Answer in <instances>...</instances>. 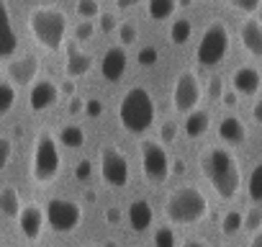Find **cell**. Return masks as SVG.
Wrapping results in <instances>:
<instances>
[{"mask_svg":"<svg viewBox=\"0 0 262 247\" xmlns=\"http://www.w3.org/2000/svg\"><path fill=\"white\" fill-rule=\"evenodd\" d=\"M201 173L213 188V193L224 201H231L242 188V173L236 165V157L226 147H208L201 155Z\"/></svg>","mask_w":262,"mask_h":247,"instance_id":"1","label":"cell"},{"mask_svg":"<svg viewBox=\"0 0 262 247\" xmlns=\"http://www.w3.org/2000/svg\"><path fill=\"white\" fill-rule=\"evenodd\" d=\"M155 116H157V108H155V98L147 88L142 85H134L128 88L123 95H121V103H118V118H121V127L128 132V134H147L155 123Z\"/></svg>","mask_w":262,"mask_h":247,"instance_id":"2","label":"cell"},{"mask_svg":"<svg viewBox=\"0 0 262 247\" xmlns=\"http://www.w3.org/2000/svg\"><path fill=\"white\" fill-rule=\"evenodd\" d=\"M29 29L39 47L47 52H59L67 42V13L57 6H36L29 13Z\"/></svg>","mask_w":262,"mask_h":247,"instance_id":"3","label":"cell"},{"mask_svg":"<svg viewBox=\"0 0 262 247\" xmlns=\"http://www.w3.org/2000/svg\"><path fill=\"white\" fill-rule=\"evenodd\" d=\"M165 214L172 224L188 227V224H198L201 219H206L208 214V198L203 196V191H198L195 186H183L175 188L167 201H165Z\"/></svg>","mask_w":262,"mask_h":247,"instance_id":"4","label":"cell"},{"mask_svg":"<svg viewBox=\"0 0 262 247\" xmlns=\"http://www.w3.org/2000/svg\"><path fill=\"white\" fill-rule=\"evenodd\" d=\"M62 170V155H59V145L54 139L52 132H39L36 142H34V157H31V178L39 186L52 183Z\"/></svg>","mask_w":262,"mask_h":247,"instance_id":"5","label":"cell"},{"mask_svg":"<svg viewBox=\"0 0 262 247\" xmlns=\"http://www.w3.org/2000/svg\"><path fill=\"white\" fill-rule=\"evenodd\" d=\"M229 47H231V34H229L226 24L213 21L203 31V36L195 47V59H198L201 67H216L229 54Z\"/></svg>","mask_w":262,"mask_h":247,"instance_id":"6","label":"cell"},{"mask_svg":"<svg viewBox=\"0 0 262 247\" xmlns=\"http://www.w3.org/2000/svg\"><path fill=\"white\" fill-rule=\"evenodd\" d=\"M139 157H142V170L149 180L155 183H165L172 173V160L165 150V145L160 139H144L139 147Z\"/></svg>","mask_w":262,"mask_h":247,"instance_id":"7","label":"cell"},{"mask_svg":"<svg viewBox=\"0 0 262 247\" xmlns=\"http://www.w3.org/2000/svg\"><path fill=\"white\" fill-rule=\"evenodd\" d=\"M44 211H47V224L57 234H70L82 221V206L70 198H49Z\"/></svg>","mask_w":262,"mask_h":247,"instance_id":"8","label":"cell"},{"mask_svg":"<svg viewBox=\"0 0 262 247\" xmlns=\"http://www.w3.org/2000/svg\"><path fill=\"white\" fill-rule=\"evenodd\" d=\"M201 103V80L193 70H183L172 85V108L183 116L195 111Z\"/></svg>","mask_w":262,"mask_h":247,"instance_id":"9","label":"cell"},{"mask_svg":"<svg viewBox=\"0 0 262 247\" xmlns=\"http://www.w3.org/2000/svg\"><path fill=\"white\" fill-rule=\"evenodd\" d=\"M100 178L113 188H123L131 178L128 160L116 145H105L100 150Z\"/></svg>","mask_w":262,"mask_h":247,"instance_id":"10","label":"cell"},{"mask_svg":"<svg viewBox=\"0 0 262 247\" xmlns=\"http://www.w3.org/2000/svg\"><path fill=\"white\" fill-rule=\"evenodd\" d=\"M39 65H41V62H39L36 54H21V57H16V59L8 62V67H6L8 80H11L13 85H18V88L34 85V83H36V75H39Z\"/></svg>","mask_w":262,"mask_h":247,"instance_id":"11","label":"cell"},{"mask_svg":"<svg viewBox=\"0 0 262 247\" xmlns=\"http://www.w3.org/2000/svg\"><path fill=\"white\" fill-rule=\"evenodd\" d=\"M59 95H62V90H59V85H57L54 80H49V77L36 80V83L31 85V90H29V108H31L34 113L49 111V108L59 100Z\"/></svg>","mask_w":262,"mask_h":247,"instance_id":"12","label":"cell"},{"mask_svg":"<svg viewBox=\"0 0 262 247\" xmlns=\"http://www.w3.org/2000/svg\"><path fill=\"white\" fill-rule=\"evenodd\" d=\"M16 219H18L21 234H24L29 242H36V239L41 237L44 227H47V211H44V206H39V203H26Z\"/></svg>","mask_w":262,"mask_h":247,"instance_id":"13","label":"cell"},{"mask_svg":"<svg viewBox=\"0 0 262 247\" xmlns=\"http://www.w3.org/2000/svg\"><path fill=\"white\" fill-rule=\"evenodd\" d=\"M128 67V54H126V47L123 44H116L111 49H105L103 59H100V75L108 80V83H116L123 77Z\"/></svg>","mask_w":262,"mask_h":247,"instance_id":"14","label":"cell"},{"mask_svg":"<svg viewBox=\"0 0 262 247\" xmlns=\"http://www.w3.org/2000/svg\"><path fill=\"white\" fill-rule=\"evenodd\" d=\"M231 88H234L239 95H244V98L257 95L259 88H262V75H259V70L252 67V65H242V67H236L234 75H231Z\"/></svg>","mask_w":262,"mask_h":247,"instance_id":"15","label":"cell"},{"mask_svg":"<svg viewBox=\"0 0 262 247\" xmlns=\"http://www.w3.org/2000/svg\"><path fill=\"white\" fill-rule=\"evenodd\" d=\"M90 70H93V57L82 52L77 42H67V62H64L67 77L77 80V77H85Z\"/></svg>","mask_w":262,"mask_h":247,"instance_id":"16","label":"cell"},{"mask_svg":"<svg viewBox=\"0 0 262 247\" xmlns=\"http://www.w3.org/2000/svg\"><path fill=\"white\" fill-rule=\"evenodd\" d=\"M239 42H242L247 54L262 59V24L257 18H247L239 26Z\"/></svg>","mask_w":262,"mask_h":247,"instance_id":"17","label":"cell"},{"mask_svg":"<svg viewBox=\"0 0 262 247\" xmlns=\"http://www.w3.org/2000/svg\"><path fill=\"white\" fill-rule=\"evenodd\" d=\"M18 49V36L11 24V11L6 0H0V57H13Z\"/></svg>","mask_w":262,"mask_h":247,"instance_id":"18","label":"cell"},{"mask_svg":"<svg viewBox=\"0 0 262 247\" xmlns=\"http://www.w3.org/2000/svg\"><path fill=\"white\" fill-rule=\"evenodd\" d=\"M126 219H128V227L134 232H147L155 221V209L149 206V201L144 198H137L128 203V211H126Z\"/></svg>","mask_w":262,"mask_h":247,"instance_id":"19","label":"cell"},{"mask_svg":"<svg viewBox=\"0 0 262 247\" xmlns=\"http://www.w3.org/2000/svg\"><path fill=\"white\" fill-rule=\"evenodd\" d=\"M219 139L229 147H236V145H244L247 142V127L244 121H239L236 116H224L219 121Z\"/></svg>","mask_w":262,"mask_h":247,"instance_id":"20","label":"cell"},{"mask_svg":"<svg viewBox=\"0 0 262 247\" xmlns=\"http://www.w3.org/2000/svg\"><path fill=\"white\" fill-rule=\"evenodd\" d=\"M208 129H211V113H208L206 108L190 111V113L185 116V121H183V132H185L190 139H198V137L208 134Z\"/></svg>","mask_w":262,"mask_h":247,"instance_id":"21","label":"cell"},{"mask_svg":"<svg viewBox=\"0 0 262 247\" xmlns=\"http://www.w3.org/2000/svg\"><path fill=\"white\" fill-rule=\"evenodd\" d=\"M21 209H24V203H21L18 188H13V186L0 188V214L8 216V219H13V216L21 214Z\"/></svg>","mask_w":262,"mask_h":247,"instance_id":"22","label":"cell"},{"mask_svg":"<svg viewBox=\"0 0 262 247\" xmlns=\"http://www.w3.org/2000/svg\"><path fill=\"white\" fill-rule=\"evenodd\" d=\"M178 11V0H147V16L152 21H167Z\"/></svg>","mask_w":262,"mask_h":247,"instance_id":"23","label":"cell"},{"mask_svg":"<svg viewBox=\"0 0 262 247\" xmlns=\"http://www.w3.org/2000/svg\"><path fill=\"white\" fill-rule=\"evenodd\" d=\"M59 145H64L67 150H80L85 145V132L82 127H77V123H67V127H62L59 132Z\"/></svg>","mask_w":262,"mask_h":247,"instance_id":"24","label":"cell"},{"mask_svg":"<svg viewBox=\"0 0 262 247\" xmlns=\"http://www.w3.org/2000/svg\"><path fill=\"white\" fill-rule=\"evenodd\" d=\"M190 36H193V24H190L188 18L172 21V26H170V42H172L175 47H183L185 42H190Z\"/></svg>","mask_w":262,"mask_h":247,"instance_id":"25","label":"cell"},{"mask_svg":"<svg viewBox=\"0 0 262 247\" xmlns=\"http://www.w3.org/2000/svg\"><path fill=\"white\" fill-rule=\"evenodd\" d=\"M242 229H244V214H242V211H236V209L226 211V214H224V219H221V234L234 237V234H239Z\"/></svg>","mask_w":262,"mask_h":247,"instance_id":"26","label":"cell"},{"mask_svg":"<svg viewBox=\"0 0 262 247\" xmlns=\"http://www.w3.org/2000/svg\"><path fill=\"white\" fill-rule=\"evenodd\" d=\"M247 193L252 201H262V162H257L247 178Z\"/></svg>","mask_w":262,"mask_h":247,"instance_id":"27","label":"cell"},{"mask_svg":"<svg viewBox=\"0 0 262 247\" xmlns=\"http://www.w3.org/2000/svg\"><path fill=\"white\" fill-rule=\"evenodd\" d=\"M75 11H77L80 21H93V18H98V16L103 13L98 0H77V3H75Z\"/></svg>","mask_w":262,"mask_h":247,"instance_id":"28","label":"cell"},{"mask_svg":"<svg viewBox=\"0 0 262 247\" xmlns=\"http://www.w3.org/2000/svg\"><path fill=\"white\" fill-rule=\"evenodd\" d=\"M16 103V85L13 83H0V116H6Z\"/></svg>","mask_w":262,"mask_h":247,"instance_id":"29","label":"cell"},{"mask_svg":"<svg viewBox=\"0 0 262 247\" xmlns=\"http://www.w3.org/2000/svg\"><path fill=\"white\" fill-rule=\"evenodd\" d=\"M118 42L123 44V47H131V44H137V39H139V29L131 24V21H121V26H118Z\"/></svg>","mask_w":262,"mask_h":247,"instance_id":"30","label":"cell"},{"mask_svg":"<svg viewBox=\"0 0 262 247\" xmlns=\"http://www.w3.org/2000/svg\"><path fill=\"white\" fill-rule=\"evenodd\" d=\"M155 247H178V234L172 227H157L155 232Z\"/></svg>","mask_w":262,"mask_h":247,"instance_id":"31","label":"cell"},{"mask_svg":"<svg viewBox=\"0 0 262 247\" xmlns=\"http://www.w3.org/2000/svg\"><path fill=\"white\" fill-rule=\"evenodd\" d=\"M262 229V206H252L244 214V232H259Z\"/></svg>","mask_w":262,"mask_h":247,"instance_id":"32","label":"cell"},{"mask_svg":"<svg viewBox=\"0 0 262 247\" xmlns=\"http://www.w3.org/2000/svg\"><path fill=\"white\" fill-rule=\"evenodd\" d=\"M95 36V24L93 21H77V26L72 29V39L80 44V42H90Z\"/></svg>","mask_w":262,"mask_h":247,"instance_id":"33","label":"cell"},{"mask_svg":"<svg viewBox=\"0 0 262 247\" xmlns=\"http://www.w3.org/2000/svg\"><path fill=\"white\" fill-rule=\"evenodd\" d=\"M226 3H229L234 11L244 13V16H254V13L262 8V0H226Z\"/></svg>","mask_w":262,"mask_h":247,"instance_id":"34","label":"cell"},{"mask_svg":"<svg viewBox=\"0 0 262 247\" xmlns=\"http://www.w3.org/2000/svg\"><path fill=\"white\" fill-rule=\"evenodd\" d=\"M224 93H226L224 77H221V75H211V80H208V100H211V103H221Z\"/></svg>","mask_w":262,"mask_h":247,"instance_id":"35","label":"cell"},{"mask_svg":"<svg viewBox=\"0 0 262 247\" xmlns=\"http://www.w3.org/2000/svg\"><path fill=\"white\" fill-rule=\"evenodd\" d=\"M178 123L172 121V118H167V121H162V127H160V142L162 145H172L175 139H178Z\"/></svg>","mask_w":262,"mask_h":247,"instance_id":"36","label":"cell"},{"mask_svg":"<svg viewBox=\"0 0 262 247\" xmlns=\"http://www.w3.org/2000/svg\"><path fill=\"white\" fill-rule=\"evenodd\" d=\"M98 18H100V31H103V34H113V31H118V26H121V21H118L116 13H100Z\"/></svg>","mask_w":262,"mask_h":247,"instance_id":"37","label":"cell"},{"mask_svg":"<svg viewBox=\"0 0 262 247\" xmlns=\"http://www.w3.org/2000/svg\"><path fill=\"white\" fill-rule=\"evenodd\" d=\"M157 57H160L157 47H142L139 49V65L142 67H155L157 65Z\"/></svg>","mask_w":262,"mask_h":247,"instance_id":"38","label":"cell"},{"mask_svg":"<svg viewBox=\"0 0 262 247\" xmlns=\"http://www.w3.org/2000/svg\"><path fill=\"white\" fill-rule=\"evenodd\" d=\"M11 157H13V142L8 137H0V170H6Z\"/></svg>","mask_w":262,"mask_h":247,"instance_id":"39","label":"cell"},{"mask_svg":"<svg viewBox=\"0 0 262 247\" xmlns=\"http://www.w3.org/2000/svg\"><path fill=\"white\" fill-rule=\"evenodd\" d=\"M75 175H77V180H88V178L93 175V165H90V160H80L77 168H75Z\"/></svg>","mask_w":262,"mask_h":247,"instance_id":"40","label":"cell"},{"mask_svg":"<svg viewBox=\"0 0 262 247\" xmlns=\"http://www.w3.org/2000/svg\"><path fill=\"white\" fill-rule=\"evenodd\" d=\"M103 108H105V106H103L98 98H93V100H85V113H88L90 118L100 116V113H103Z\"/></svg>","mask_w":262,"mask_h":247,"instance_id":"41","label":"cell"},{"mask_svg":"<svg viewBox=\"0 0 262 247\" xmlns=\"http://www.w3.org/2000/svg\"><path fill=\"white\" fill-rule=\"evenodd\" d=\"M221 103H224L226 108H236V106H239V93H236L234 88H231V90H226V93H224V98H221Z\"/></svg>","mask_w":262,"mask_h":247,"instance_id":"42","label":"cell"},{"mask_svg":"<svg viewBox=\"0 0 262 247\" xmlns=\"http://www.w3.org/2000/svg\"><path fill=\"white\" fill-rule=\"evenodd\" d=\"M67 111L75 116V113H85V100L80 98V95H72L70 98V106H67Z\"/></svg>","mask_w":262,"mask_h":247,"instance_id":"43","label":"cell"},{"mask_svg":"<svg viewBox=\"0 0 262 247\" xmlns=\"http://www.w3.org/2000/svg\"><path fill=\"white\" fill-rule=\"evenodd\" d=\"M252 118H254V123H259V127H262V98H257L252 103Z\"/></svg>","mask_w":262,"mask_h":247,"instance_id":"44","label":"cell"},{"mask_svg":"<svg viewBox=\"0 0 262 247\" xmlns=\"http://www.w3.org/2000/svg\"><path fill=\"white\" fill-rule=\"evenodd\" d=\"M105 221H108V224H118V221H121V209H116V206L105 209Z\"/></svg>","mask_w":262,"mask_h":247,"instance_id":"45","label":"cell"},{"mask_svg":"<svg viewBox=\"0 0 262 247\" xmlns=\"http://www.w3.org/2000/svg\"><path fill=\"white\" fill-rule=\"evenodd\" d=\"M59 90H62V95L72 98V95H75V83H72V77H67V80L62 83V88H59Z\"/></svg>","mask_w":262,"mask_h":247,"instance_id":"46","label":"cell"},{"mask_svg":"<svg viewBox=\"0 0 262 247\" xmlns=\"http://www.w3.org/2000/svg\"><path fill=\"white\" fill-rule=\"evenodd\" d=\"M142 3V0H116V6L121 8V11H128V8H137Z\"/></svg>","mask_w":262,"mask_h":247,"instance_id":"47","label":"cell"},{"mask_svg":"<svg viewBox=\"0 0 262 247\" xmlns=\"http://www.w3.org/2000/svg\"><path fill=\"white\" fill-rule=\"evenodd\" d=\"M172 173L183 175V173H185V162H183V160H172Z\"/></svg>","mask_w":262,"mask_h":247,"instance_id":"48","label":"cell"},{"mask_svg":"<svg viewBox=\"0 0 262 247\" xmlns=\"http://www.w3.org/2000/svg\"><path fill=\"white\" fill-rule=\"evenodd\" d=\"M249 247H262V229L254 232V237L249 239Z\"/></svg>","mask_w":262,"mask_h":247,"instance_id":"49","label":"cell"},{"mask_svg":"<svg viewBox=\"0 0 262 247\" xmlns=\"http://www.w3.org/2000/svg\"><path fill=\"white\" fill-rule=\"evenodd\" d=\"M183 247H208V244H206V242H201V239H188Z\"/></svg>","mask_w":262,"mask_h":247,"instance_id":"50","label":"cell"},{"mask_svg":"<svg viewBox=\"0 0 262 247\" xmlns=\"http://www.w3.org/2000/svg\"><path fill=\"white\" fill-rule=\"evenodd\" d=\"M178 6H183V8H188V6H193V0H178Z\"/></svg>","mask_w":262,"mask_h":247,"instance_id":"51","label":"cell"},{"mask_svg":"<svg viewBox=\"0 0 262 247\" xmlns=\"http://www.w3.org/2000/svg\"><path fill=\"white\" fill-rule=\"evenodd\" d=\"M103 247H118V244H116L113 239H108V242H103Z\"/></svg>","mask_w":262,"mask_h":247,"instance_id":"52","label":"cell"},{"mask_svg":"<svg viewBox=\"0 0 262 247\" xmlns=\"http://www.w3.org/2000/svg\"><path fill=\"white\" fill-rule=\"evenodd\" d=\"M0 247H3V232H0Z\"/></svg>","mask_w":262,"mask_h":247,"instance_id":"53","label":"cell"},{"mask_svg":"<svg viewBox=\"0 0 262 247\" xmlns=\"http://www.w3.org/2000/svg\"><path fill=\"white\" fill-rule=\"evenodd\" d=\"M82 247H95V244H82Z\"/></svg>","mask_w":262,"mask_h":247,"instance_id":"54","label":"cell"}]
</instances>
